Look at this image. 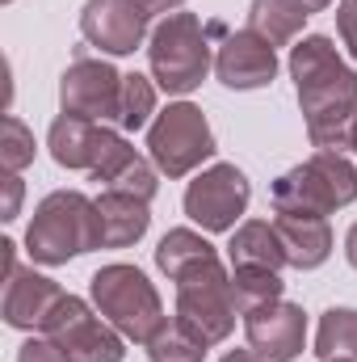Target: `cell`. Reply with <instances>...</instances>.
<instances>
[{"instance_id": "9", "label": "cell", "mask_w": 357, "mask_h": 362, "mask_svg": "<svg viewBox=\"0 0 357 362\" xmlns=\"http://www.w3.org/2000/svg\"><path fill=\"white\" fill-rule=\"evenodd\" d=\"M253 185L244 177V169L236 165H210L206 173L189 181L185 189V215L202 228V232H231L236 219L248 211Z\"/></svg>"}, {"instance_id": "12", "label": "cell", "mask_w": 357, "mask_h": 362, "mask_svg": "<svg viewBox=\"0 0 357 362\" xmlns=\"http://www.w3.org/2000/svg\"><path fill=\"white\" fill-rule=\"evenodd\" d=\"M80 34L105 55H131L147 38V13L135 0H89L80 8Z\"/></svg>"}, {"instance_id": "21", "label": "cell", "mask_w": 357, "mask_h": 362, "mask_svg": "<svg viewBox=\"0 0 357 362\" xmlns=\"http://www.w3.org/2000/svg\"><path fill=\"white\" fill-rule=\"evenodd\" d=\"M219 253H214V245L206 240V236H198L193 228H173V232H164V240L156 245V266L169 274L173 282H177L181 274L198 270V266H206V262H214Z\"/></svg>"}, {"instance_id": "2", "label": "cell", "mask_w": 357, "mask_h": 362, "mask_svg": "<svg viewBox=\"0 0 357 362\" xmlns=\"http://www.w3.org/2000/svg\"><path fill=\"white\" fill-rule=\"evenodd\" d=\"M92 249H101L97 198L80 189H55L34 206V219L25 228V253L34 266H68Z\"/></svg>"}, {"instance_id": "28", "label": "cell", "mask_w": 357, "mask_h": 362, "mask_svg": "<svg viewBox=\"0 0 357 362\" xmlns=\"http://www.w3.org/2000/svg\"><path fill=\"white\" fill-rule=\"evenodd\" d=\"M337 30H341L345 51L357 59V0H341V8H337Z\"/></svg>"}, {"instance_id": "36", "label": "cell", "mask_w": 357, "mask_h": 362, "mask_svg": "<svg viewBox=\"0 0 357 362\" xmlns=\"http://www.w3.org/2000/svg\"><path fill=\"white\" fill-rule=\"evenodd\" d=\"M4 4H13V0H4Z\"/></svg>"}, {"instance_id": "11", "label": "cell", "mask_w": 357, "mask_h": 362, "mask_svg": "<svg viewBox=\"0 0 357 362\" xmlns=\"http://www.w3.org/2000/svg\"><path fill=\"white\" fill-rule=\"evenodd\" d=\"M214 76L236 93L265 89L277 76V47H269L265 38L253 34L248 25L231 30V34H223L219 51H214Z\"/></svg>"}, {"instance_id": "8", "label": "cell", "mask_w": 357, "mask_h": 362, "mask_svg": "<svg viewBox=\"0 0 357 362\" xmlns=\"http://www.w3.org/2000/svg\"><path fill=\"white\" fill-rule=\"evenodd\" d=\"M42 333L51 341H59L72 362H122L126 358V337L101 312H92L80 295H63L59 308L47 316Z\"/></svg>"}, {"instance_id": "18", "label": "cell", "mask_w": 357, "mask_h": 362, "mask_svg": "<svg viewBox=\"0 0 357 362\" xmlns=\"http://www.w3.org/2000/svg\"><path fill=\"white\" fill-rule=\"evenodd\" d=\"M97 215H101V249H131L135 240L147 236V223H152L147 202L118 189H105L97 198Z\"/></svg>"}, {"instance_id": "14", "label": "cell", "mask_w": 357, "mask_h": 362, "mask_svg": "<svg viewBox=\"0 0 357 362\" xmlns=\"http://www.w3.org/2000/svg\"><path fill=\"white\" fill-rule=\"evenodd\" d=\"M63 295H68V291H63L55 278L38 274L34 266H30V270H25V266H13V270L4 274V303H0L4 325H8V329H21V333H34V329L47 325V316L59 308Z\"/></svg>"}, {"instance_id": "24", "label": "cell", "mask_w": 357, "mask_h": 362, "mask_svg": "<svg viewBox=\"0 0 357 362\" xmlns=\"http://www.w3.org/2000/svg\"><path fill=\"white\" fill-rule=\"evenodd\" d=\"M206 350H210V341H206L202 333H193L181 316L164 320L160 333L147 341V358L152 362H202Z\"/></svg>"}, {"instance_id": "5", "label": "cell", "mask_w": 357, "mask_h": 362, "mask_svg": "<svg viewBox=\"0 0 357 362\" xmlns=\"http://www.w3.org/2000/svg\"><path fill=\"white\" fill-rule=\"evenodd\" d=\"M277 211H294V215H332L341 206L357 202V169L345 152H315L303 165H294L290 173L273 181L269 189Z\"/></svg>"}, {"instance_id": "30", "label": "cell", "mask_w": 357, "mask_h": 362, "mask_svg": "<svg viewBox=\"0 0 357 362\" xmlns=\"http://www.w3.org/2000/svg\"><path fill=\"white\" fill-rule=\"evenodd\" d=\"M135 4H139L147 17H156V13H177L185 0H135Z\"/></svg>"}, {"instance_id": "26", "label": "cell", "mask_w": 357, "mask_h": 362, "mask_svg": "<svg viewBox=\"0 0 357 362\" xmlns=\"http://www.w3.org/2000/svg\"><path fill=\"white\" fill-rule=\"evenodd\" d=\"M25 165H34V131H30L17 114H4V131H0V169H4V173H21Z\"/></svg>"}, {"instance_id": "22", "label": "cell", "mask_w": 357, "mask_h": 362, "mask_svg": "<svg viewBox=\"0 0 357 362\" xmlns=\"http://www.w3.org/2000/svg\"><path fill=\"white\" fill-rule=\"evenodd\" d=\"M286 291L282 274L277 270H261V266H231V303L240 316L265 308V303H277Z\"/></svg>"}, {"instance_id": "25", "label": "cell", "mask_w": 357, "mask_h": 362, "mask_svg": "<svg viewBox=\"0 0 357 362\" xmlns=\"http://www.w3.org/2000/svg\"><path fill=\"white\" fill-rule=\"evenodd\" d=\"M156 114V85L139 72L122 76V101H118V131H143Z\"/></svg>"}, {"instance_id": "10", "label": "cell", "mask_w": 357, "mask_h": 362, "mask_svg": "<svg viewBox=\"0 0 357 362\" xmlns=\"http://www.w3.org/2000/svg\"><path fill=\"white\" fill-rule=\"evenodd\" d=\"M118 101H122V76L114 64L92 59L80 47L68 72L59 76V105L63 114L92 118V122H118Z\"/></svg>"}, {"instance_id": "3", "label": "cell", "mask_w": 357, "mask_h": 362, "mask_svg": "<svg viewBox=\"0 0 357 362\" xmlns=\"http://www.w3.org/2000/svg\"><path fill=\"white\" fill-rule=\"evenodd\" d=\"M89 291H92V308L135 346H147L160 333V325L169 320L164 303H160V291L147 282V274L139 266H126V262L101 266L92 274Z\"/></svg>"}, {"instance_id": "6", "label": "cell", "mask_w": 357, "mask_h": 362, "mask_svg": "<svg viewBox=\"0 0 357 362\" xmlns=\"http://www.w3.org/2000/svg\"><path fill=\"white\" fill-rule=\"evenodd\" d=\"M147 152H152V165L169 181L189 177L202 160L214 156V131H210V122L198 105L173 101L147 127Z\"/></svg>"}, {"instance_id": "13", "label": "cell", "mask_w": 357, "mask_h": 362, "mask_svg": "<svg viewBox=\"0 0 357 362\" xmlns=\"http://www.w3.org/2000/svg\"><path fill=\"white\" fill-rule=\"evenodd\" d=\"M244 333H248V346L269 362H294L307 346V312L298 303L277 299L244 316Z\"/></svg>"}, {"instance_id": "29", "label": "cell", "mask_w": 357, "mask_h": 362, "mask_svg": "<svg viewBox=\"0 0 357 362\" xmlns=\"http://www.w3.org/2000/svg\"><path fill=\"white\" fill-rule=\"evenodd\" d=\"M4 189H8V198H4V219H17V206H21V177H17V173H4Z\"/></svg>"}, {"instance_id": "31", "label": "cell", "mask_w": 357, "mask_h": 362, "mask_svg": "<svg viewBox=\"0 0 357 362\" xmlns=\"http://www.w3.org/2000/svg\"><path fill=\"white\" fill-rule=\"evenodd\" d=\"M219 362H269V358L257 354V350H231V354H223Z\"/></svg>"}, {"instance_id": "15", "label": "cell", "mask_w": 357, "mask_h": 362, "mask_svg": "<svg viewBox=\"0 0 357 362\" xmlns=\"http://www.w3.org/2000/svg\"><path fill=\"white\" fill-rule=\"evenodd\" d=\"M118 139V131H109L105 122H92V118H76V114H59L51 122V135H47V148L55 156L59 169H97L101 156L109 152V144Z\"/></svg>"}, {"instance_id": "7", "label": "cell", "mask_w": 357, "mask_h": 362, "mask_svg": "<svg viewBox=\"0 0 357 362\" xmlns=\"http://www.w3.org/2000/svg\"><path fill=\"white\" fill-rule=\"evenodd\" d=\"M177 316L193 333H202L210 346L231 337L240 312L231 303V274L223 270L219 257L177 278Z\"/></svg>"}, {"instance_id": "17", "label": "cell", "mask_w": 357, "mask_h": 362, "mask_svg": "<svg viewBox=\"0 0 357 362\" xmlns=\"http://www.w3.org/2000/svg\"><path fill=\"white\" fill-rule=\"evenodd\" d=\"M282 245H286V262L294 270H320L332 257V228L324 215H294V211H277L273 219Z\"/></svg>"}, {"instance_id": "34", "label": "cell", "mask_w": 357, "mask_h": 362, "mask_svg": "<svg viewBox=\"0 0 357 362\" xmlns=\"http://www.w3.org/2000/svg\"><path fill=\"white\" fill-rule=\"evenodd\" d=\"M353 148H357V127H353Z\"/></svg>"}, {"instance_id": "32", "label": "cell", "mask_w": 357, "mask_h": 362, "mask_svg": "<svg viewBox=\"0 0 357 362\" xmlns=\"http://www.w3.org/2000/svg\"><path fill=\"white\" fill-rule=\"evenodd\" d=\"M345 257H349V266L357 270V223L349 228V236H345Z\"/></svg>"}, {"instance_id": "19", "label": "cell", "mask_w": 357, "mask_h": 362, "mask_svg": "<svg viewBox=\"0 0 357 362\" xmlns=\"http://www.w3.org/2000/svg\"><path fill=\"white\" fill-rule=\"evenodd\" d=\"M227 257H231V266H261V270H282V266H290L277 228L265 223V219H248V223H240V228L231 232Z\"/></svg>"}, {"instance_id": "1", "label": "cell", "mask_w": 357, "mask_h": 362, "mask_svg": "<svg viewBox=\"0 0 357 362\" xmlns=\"http://www.w3.org/2000/svg\"><path fill=\"white\" fill-rule=\"evenodd\" d=\"M290 76L298 110L307 118V139L315 152L353 148L357 127V72L337 55L328 34H307L290 47Z\"/></svg>"}, {"instance_id": "23", "label": "cell", "mask_w": 357, "mask_h": 362, "mask_svg": "<svg viewBox=\"0 0 357 362\" xmlns=\"http://www.w3.org/2000/svg\"><path fill=\"white\" fill-rule=\"evenodd\" d=\"M315 358H349L357 362V308H328L320 316V333H315Z\"/></svg>"}, {"instance_id": "16", "label": "cell", "mask_w": 357, "mask_h": 362, "mask_svg": "<svg viewBox=\"0 0 357 362\" xmlns=\"http://www.w3.org/2000/svg\"><path fill=\"white\" fill-rule=\"evenodd\" d=\"M92 181H101L105 189L135 194V198L152 202V198H156V189H160V169H156L147 156H139V152L118 135V139L109 144V152L101 156V165L92 169Z\"/></svg>"}, {"instance_id": "35", "label": "cell", "mask_w": 357, "mask_h": 362, "mask_svg": "<svg viewBox=\"0 0 357 362\" xmlns=\"http://www.w3.org/2000/svg\"><path fill=\"white\" fill-rule=\"evenodd\" d=\"M332 362H349V358H332Z\"/></svg>"}, {"instance_id": "33", "label": "cell", "mask_w": 357, "mask_h": 362, "mask_svg": "<svg viewBox=\"0 0 357 362\" xmlns=\"http://www.w3.org/2000/svg\"><path fill=\"white\" fill-rule=\"evenodd\" d=\"M294 4H298V8H303L307 17H311V13H324V8H328L332 0H294Z\"/></svg>"}, {"instance_id": "4", "label": "cell", "mask_w": 357, "mask_h": 362, "mask_svg": "<svg viewBox=\"0 0 357 362\" xmlns=\"http://www.w3.org/2000/svg\"><path fill=\"white\" fill-rule=\"evenodd\" d=\"M210 34L214 25H202L198 13H169L147 42V64H152V81L164 93H193L206 72H210Z\"/></svg>"}, {"instance_id": "20", "label": "cell", "mask_w": 357, "mask_h": 362, "mask_svg": "<svg viewBox=\"0 0 357 362\" xmlns=\"http://www.w3.org/2000/svg\"><path fill=\"white\" fill-rule=\"evenodd\" d=\"M307 25V13L294 0H253L248 4V30L261 34L269 47H290Z\"/></svg>"}, {"instance_id": "27", "label": "cell", "mask_w": 357, "mask_h": 362, "mask_svg": "<svg viewBox=\"0 0 357 362\" xmlns=\"http://www.w3.org/2000/svg\"><path fill=\"white\" fill-rule=\"evenodd\" d=\"M17 362H72V358H68V350H63L59 341H51V337L42 333V337H30V341L17 350Z\"/></svg>"}]
</instances>
